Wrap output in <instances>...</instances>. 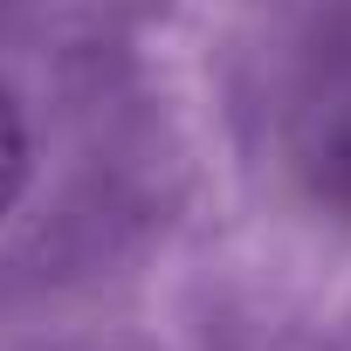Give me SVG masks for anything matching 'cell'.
Segmentation results:
<instances>
[{"mask_svg": "<svg viewBox=\"0 0 351 351\" xmlns=\"http://www.w3.org/2000/svg\"><path fill=\"white\" fill-rule=\"evenodd\" d=\"M296 138H303V172L351 207V21L330 35V49L310 62V90L296 110Z\"/></svg>", "mask_w": 351, "mask_h": 351, "instance_id": "1", "label": "cell"}, {"mask_svg": "<svg viewBox=\"0 0 351 351\" xmlns=\"http://www.w3.org/2000/svg\"><path fill=\"white\" fill-rule=\"evenodd\" d=\"M21 186H28V131H21V110H14L8 83H0V221L21 200Z\"/></svg>", "mask_w": 351, "mask_h": 351, "instance_id": "2", "label": "cell"}]
</instances>
